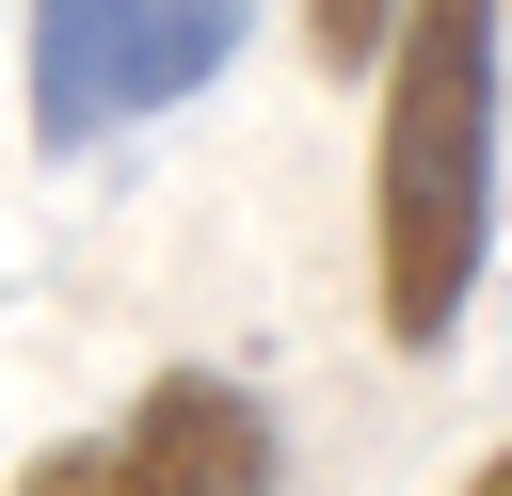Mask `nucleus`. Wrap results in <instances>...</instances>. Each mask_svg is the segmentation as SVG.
Here are the masks:
<instances>
[{"label":"nucleus","mask_w":512,"mask_h":496,"mask_svg":"<svg viewBox=\"0 0 512 496\" xmlns=\"http://www.w3.org/2000/svg\"><path fill=\"white\" fill-rule=\"evenodd\" d=\"M496 96L512 0H400L368 64V320L384 352H448L496 272Z\"/></svg>","instance_id":"obj_1"},{"label":"nucleus","mask_w":512,"mask_h":496,"mask_svg":"<svg viewBox=\"0 0 512 496\" xmlns=\"http://www.w3.org/2000/svg\"><path fill=\"white\" fill-rule=\"evenodd\" d=\"M256 0H32V144L80 160L240 64Z\"/></svg>","instance_id":"obj_2"},{"label":"nucleus","mask_w":512,"mask_h":496,"mask_svg":"<svg viewBox=\"0 0 512 496\" xmlns=\"http://www.w3.org/2000/svg\"><path fill=\"white\" fill-rule=\"evenodd\" d=\"M272 480H288V432L240 368H144L128 416L48 432L16 464V496H272Z\"/></svg>","instance_id":"obj_3"},{"label":"nucleus","mask_w":512,"mask_h":496,"mask_svg":"<svg viewBox=\"0 0 512 496\" xmlns=\"http://www.w3.org/2000/svg\"><path fill=\"white\" fill-rule=\"evenodd\" d=\"M384 32H400V0H320V64H352V80H368V64H384Z\"/></svg>","instance_id":"obj_4"},{"label":"nucleus","mask_w":512,"mask_h":496,"mask_svg":"<svg viewBox=\"0 0 512 496\" xmlns=\"http://www.w3.org/2000/svg\"><path fill=\"white\" fill-rule=\"evenodd\" d=\"M464 496H512V448H480V464H464Z\"/></svg>","instance_id":"obj_5"}]
</instances>
